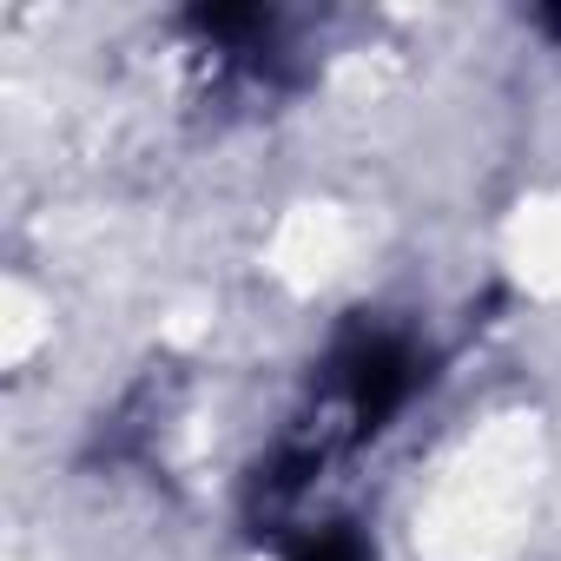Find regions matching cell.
Here are the masks:
<instances>
[{
    "mask_svg": "<svg viewBox=\"0 0 561 561\" xmlns=\"http://www.w3.org/2000/svg\"><path fill=\"white\" fill-rule=\"evenodd\" d=\"M185 34L225 87H244V93H264V100L298 87V41H291L285 14H271V8H198L185 21Z\"/></svg>",
    "mask_w": 561,
    "mask_h": 561,
    "instance_id": "1",
    "label": "cell"
},
{
    "mask_svg": "<svg viewBox=\"0 0 561 561\" xmlns=\"http://www.w3.org/2000/svg\"><path fill=\"white\" fill-rule=\"evenodd\" d=\"M277 548H285L277 561H377L370 535L357 522H344V515H311V522H298Z\"/></svg>",
    "mask_w": 561,
    "mask_h": 561,
    "instance_id": "2",
    "label": "cell"
}]
</instances>
